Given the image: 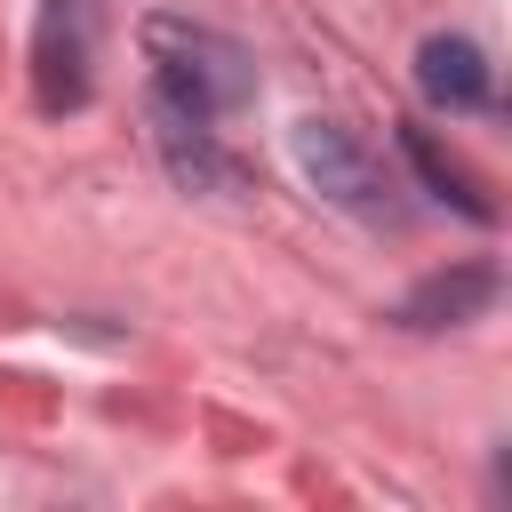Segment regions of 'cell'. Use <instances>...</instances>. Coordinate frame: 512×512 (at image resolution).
Returning a JSON list of instances; mask_svg holds the SVG:
<instances>
[{
  "label": "cell",
  "instance_id": "cell-1",
  "mask_svg": "<svg viewBox=\"0 0 512 512\" xmlns=\"http://www.w3.org/2000/svg\"><path fill=\"white\" fill-rule=\"evenodd\" d=\"M144 56H152V80H160V112H184V120H216L248 96V56L240 40L208 32V24H184V16H152L144 24Z\"/></svg>",
  "mask_w": 512,
  "mask_h": 512
},
{
  "label": "cell",
  "instance_id": "cell-2",
  "mask_svg": "<svg viewBox=\"0 0 512 512\" xmlns=\"http://www.w3.org/2000/svg\"><path fill=\"white\" fill-rule=\"evenodd\" d=\"M296 168H304V184H312L320 200H336V208H352V216H368V224H392V216H400L384 160H376L344 120H296Z\"/></svg>",
  "mask_w": 512,
  "mask_h": 512
},
{
  "label": "cell",
  "instance_id": "cell-3",
  "mask_svg": "<svg viewBox=\"0 0 512 512\" xmlns=\"http://www.w3.org/2000/svg\"><path fill=\"white\" fill-rule=\"evenodd\" d=\"M152 144H160V160H168V176H176L184 192L232 200V192L248 184V176H240V160H232V152H216L208 120H184V112H160V104H152Z\"/></svg>",
  "mask_w": 512,
  "mask_h": 512
},
{
  "label": "cell",
  "instance_id": "cell-4",
  "mask_svg": "<svg viewBox=\"0 0 512 512\" xmlns=\"http://www.w3.org/2000/svg\"><path fill=\"white\" fill-rule=\"evenodd\" d=\"M40 104L48 112L88 104V24H80V0H48V16H40Z\"/></svg>",
  "mask_w": 512,
  "mask_h": 512
},
{
  "label": "cell",
  "instance_id": "cell-5",
  "mask_svg": "<svg viewBox=\"0 0 512 512\" xmlns=\"http://www.w3.org/2000/svg\"><path fill=\"white\" fill-rule=\"evenodd\" d=\"M416 88L440 104V112H480L488 104V56L464 40V32H432L416 48Z\"/></svg>",
  "mask_w": 512,
  "mask_h": 512
},
{
  "label": "cell",
  "instance_id": "cell-6",
  "mask_svg": "<svg viewBox=\"0 0 512 512\" xmlns=\"http://www.w3.org/2000/svg\"><path fill=\"white\" fill-rule=\"evenodd\" d=\"M496 304V272L488 264H456V272H432L424 288H408L400 320L408 328H456V320H480Z\"/></svg>",
  "mask_w": 512,
  "mask_h": 512
},
{
  "label": "cell",
  "instance_id": "cell-7",
  "mask_svg": "<svg viewBox=\"0 0 512 512\" xmlns=\"http://www.w3.org/2000/svg\"><path fill=\"white\" fill-rule=\"evenodd\" d=\"M400 152H408V160H416V176H424V184H432L440 200H456V208H464L472 224H488V216H496V208L480 200V184L464 176V160H448V152L432 144V128H400Z\"/></svg>",
  "mask_w": 512,
  "mask_h": 512
}]
</instances>
